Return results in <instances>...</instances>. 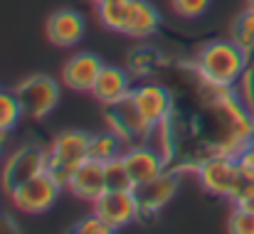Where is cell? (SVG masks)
<instances>
[{"instance_id": "obj_1", "label": "cell", "mask_w": 254, "mask_h": 234, "mask_svg": "<svg viewBox=\"0 0 254 234\" xmlns=\"http://www.w3.org/2000/svg\"><path fill=\"white\" fill-rule=\"evenodd\" d=\"M250 62V55L232 40H212L197 50L190 72L207 86L232 89L242 79Z\"/></svg>"}, {"instance_id": "obj_2", "label": "cell", "mask_w": 254, "mask_h": 234, "mask_svg": "<svg viewBox=\"0 0 254 234\" xmlns=\"http://www.w3.org/2000/svg\"><path fill=\"white\" fill-rule=\"evenodd\" d=\"M195 175H197V182L205 192L217 195V197H227L232 202L250 185V180L240 173L237 158L225 156V153H212L210 158H205L197 165Z\"/></svg>"}, {"instance_id": "obj_3", "label": "cell", "mask_w": 254, "mask_h": 234, "mask_svg": "<svg viewBox=\"0 0 254 234\" xmlns=\"http://www.w3.org/2000/svg\"><path fill=\"white\" fill-rule=\"evenodd\" d=\"M89 138L91 133L79 131V128H69L62 131L52 138V143L47 146V173L67 187L72 173L89 160Z\"/></svg>"}, {"instance_id": "obj_4", "label": "cell", "mask_w": 254, "mask_h": 234, "mask_svg": "<svg viewBox=\"0 0 254 234\" xmlns=\"http://www.w3.org/2000/svg\"><path fill=\"white\" fill-rule=\"evenodd\" d=\"M12 91H15L20 106H22V114L32 121L50 116L57 109L60 96H62L60 81H55L47 74H32V77L22 79Z\"/></svg>"}, {"instance_id": "obj_5", "label": "cell", "mask_w": 254, "mask_h": 234, "mask_svg": "<svg viewBox=\"0 0 254 234\" xmlns=\"http://www.w3.org/2000/svg\"><path fill=\"white\" fill-rule=\"evenodd\" d=\"M104 123L109 131H114L126 146H136V143H146L153 126L141 116V111L136 109L133 99L126 96L124 101L109 104L104 106Z\"/></svg>"}, {"instance_id": "obj_6", "label": "cell", "mask_w": 254, "mask_h": 234, "mask_svg": "<svg viewBox=\"0 0 254 234\" xmlns=\"http://www.w3.org/2000/svg\"><path fill=\"white\" fill-rule=\"evenodd\" d=\"M64 185H60L47 170L35 175L32 180L22 182L20 187H15L10 192V200L12 205L25 212V215H42L47 212L50 207H55V202L60 200V192H62Z\"/></svg>"}, {"instance_id": "obj_7", "label": "cell", "mask_w": 254, "mask_h": 234, "mask_svg": "<svg viewBox=\"0 0 254 234\" xmlns=\"http://www.w3.org/2000/svg\"><path fill=\"white\" fill-rule=\"evenodd\" d=\"M45 170H47V148L32 146V143L20 146L5 158V165H2V173H0L2 190L10 195L15 187H20L22 182L32 180L35 175H40Z\"/></svg>"}, {"instance_id": "obj_8", "label": "cell", "mask_w": 254, "mask_h": 234, "mask_svg": "<svg viewBox=\"0 0 254 234\" xmlns=\"http://www.w3.org/2000/svg\"><path fill=\"white\" fill-rule=\"evenodd\" d=\"M91 212L99 215L104 222H109L114 230H124L138 220L141 205H138L136 190H106L91 205Z\"/></svg>"}, {"instance_id": "obj_9", "label": "cell", "mask_w": 254, "mask_h": 234, "mask_svg": "<svg viewBox=\"0 0 254 234\" xmlns=\"http://www.w3.org/2000/svg\"><path fill=\"white\" fill-rule=\"evenodd\" d=\"M178 170L175 168H166L158 177L143 182L136 187V197H138V205H141V215L138 220H153L170 200L175 197L178 192Z\"/></svg>"}, {"instance_id": "obj_10", "label": "cell", "mask_w": 254, "mask_h": 234, "mask_svg": "<svg viewBox=\"0 0 254 234\" xmlns=\"http://www.w3.org/2000/svg\"><path fill=\"white\" fill-rule=\"evenodd\" d=\"M84 32H86L84 15L77 12V10H72V7L55 10L47 17V22H45V35H47L50 45L62 47V50L77 47L84 40Z\"/></svg>"}, {"instance_id": "obj_11", "label": "cell", "mask_w": 254, "mask_h": 234, "mask_svg": "<svg viewBox=\"0 0 254 234\" xmlns=\"http://www.w3.org/2000/svg\"><path fill=\"white\" fill-rule=\"evenodd\" d=\"M131 99H133L136 109L141 111V116L151 126H158L161 121H166L170 114L175 111L173 94L163 84H141V86H133Z\"/></svg>"}, {"instance_id": "obj_12", "label": "cell", "mask_w": 254, "mask_h": 234, "mask_svg": "<svg viewBox=\"0 0 254 234\" xmlns=\"http://www.w3.org/2000/svg\"><path fill=\"white\" fill-rule=\"evenodd\" d=\"M121 156H124V163H126L136 187L148 182V180H153V177H158L168 168L166 158L161 156L148 141L146 143H136V146H126V151Z\"/></svg>"}, {"instance_id": "obj_13", "label": "cell", "mask_w": 254, "mask_h": 234, "mask_svg": "<svg viewBox=\"0 0 254 234\" xmlns=\"http://www.w3.org/2000/svg\"><path fill=\"white\" fill-rule=\"evenodd\" d=\"M67 190H69L77 200L94 205V202L106 192L104 163L91 160V158H89L86 163H82V165L72 173V177H69V182H67Z\"/></svg>"}, {"instance_id": "obj_14", "label": "cell", "mask_w": 254, "mask_h": 234, "mask_svg": "<svg viewBox=\"0 0 254 234\" xmlns=\"http://www.w3.org/2000/svg\"><path fill=\"white\" fill-rule=\"evenodd\" d=\"M131 91H133L131 72H126L121 67H114V64H104L89 94L101 106H109V104H116V101H124L126 96H131Z\"/></svg>"}, {"instance_id": "obj_15", "label": "cell", "mask_w": 254, "mask_h": 234, "mask_svg": "<svg viewBox=\"0 0 254 234\" xmlns=\"http://www.w3.org/2000/svg\"><path fill=\"white\" fill-rule=\"evenodd\" d=\"M104 62L94 52H77L62 67V84L72 91H91Z\"/></svg>"}, {"instance_id": "obj_16", "label": "cell", "mask_w": 254, "mask_h": 234, "mask_svg": "<svg viewBox=\"0 0 254 234\" xmlns=\"http://www.w3.org/2000/svg\"><path fill=\"white\" fill-rule=\"evenodd\" d=\"M158 27H161V15L148 0H128V15L121 35L133 40H146L156 35Z\"/></svg>"}, {"instance_id": "obj_17", "label": "cell", "mask_w": 254, "mask_h": 234, "mask_svg": "<svg viewBox=\"0 0 254 234\" xmlns=\"http://www.w3.org/2000/svg\"><path fill=\"white\" fill-rule=\"evenodd\" d=\"M126 143L114 133V131H101V133H91L89 138V158L99 160V163H109L114 158L124 153Z\"/></svg>"}, {"instance_id": "obj_18", "label": "cell", "mask_w": 254, "mask_h": 234, "mask_svg": "<svg viewBox=\"0 0 254 234\" xmlns=\"http://www.w3.org/2000/svg\"><path fill=\"white\" fill-rule=\"evenodd\" d=\"M163 62H166V57L156 47H136L128 55V72L136 77H146V74H153Z\"/></svg>"}, {"instance_id": "obj_19", "label": "cell", "mask_w": 254, "mask_h": 234, "mask_svg": "<svg viewBox=\"0 0 254 234\" xmlns=\"http://www.w3.org/2000/svg\"><path fill=\"white\" fill-rule=\"evenodd\" d=\"M230 40L235 45H240L250 59H252V52H254V12L250 7H245L235 20H232V27H230Z\"/></svg>"}, {"instance_id": "obj_20", "label": "cell", "mask_w": 254, "mask_h": 234, "mask_svg": "<svg viewBox=\"0 0 254 234\" xmlns=\"http://www.w3.org/2000/svg\"><path fill=\"white\" fill-rule=\"evenodd\" d=\"M99 12V22L111 30V32H124L126 25V15H128V0H111V2H101L96 5Z\"/></svg>"}, {"instance_id": "obj_21", "label": "cell", "mask_w": 254, "mask_h": 234, "mask_svg": "<svg viewBox=\"0 0 254 234\" xmlns=\"http://www.w3.org/2000/svg\"><path fill=\"white\" fill-rule=\"evenodd\" d=\"M104 177H106V190H136L131 173L124 163V156L104 163Z\"/></svg>"}, {"instance_id": "obj_22", "label": "cell", "mask_w": 254, "mask_h": 234, "mask_svg": "<svg viewBox=\"0 0 254 234\" xmlns=\"http://www.w3.org/2000/svg\"><path fill=\"white\" fill-rule=\"evenodd\" d=\"M22 116H25V114H22V106H20L15 91L0 89V128L10 133V131L20 123Z\"/></svg>"}, {"instance_id": "obj_23", "label": "cell", "mask_w": 254, "mask_h": 234, "mask_svg": "<svg viewBox=\"0 0 254 234\" xmlns=\"http://www.w3.org/2000/svg\"><path fill=\"white\" fill-rule=\"evenodd\" d=\"M212 0H170V7L175 10L178 17H185V20H195V17H202L207 12Z\"/></svg>"}, {"instance_id": "obj_24", "label": "cell", "mask_w": 254, "mask_h": 234, "mask_svg": "<svg viewBox=\"0 0 254 234\" xmlns=\"http://www.w3.org/2000/svg\"><path fill=\"white\" fill-rule=\"evenodd\" d=\"M227 232L232 234H254V215L247 210L235 207L227 220Z\"/></svg>"}, {"instance_id": "obj_25", "label": "cell", "mask_w": 254, "mask_h": 234, "mask_svg": "<svg viewBox=\"0 0 254 234\" xmlns=\"http://www.w3.org/2000/svg\"><path fill=\"white\" fill-rule=\"evenodd\" d=\"M74 232L77 234H111L116 232L109 222H104L99 215H89V217H84L82 222H77V227H74Z\"/></svg>"}, {"instance_id": "obj_26", "label": "cell", "mask_w": 254, "mask_h": 234, "mask_svg": "<svg viewBox=\"0 0 254 234\" xmlns=\"http://www.w3.org/2000/svg\"><path fill=\"white\" fill-rule=\"evenodd\" d=\"M237 91H240V96H242V101L247 104V109L254 104V64L250 62V67L245 69V74L242 79L237 81Z\"/></svg>"}, {"instance_id": "obj_27", "label": "cell", "mask_w": 254, "mask_h": 234, "mask_svg": "<svg viewBox=\"0 0 254 234\" xmlns=\"http://www.w3.org/2000/svg\"><path fill=\"white\" fill-rule=\"evenodd\" d=\"M237 165H240V173H242L250 182H254V151L250 146L237 156Z\"/></svg>"}, {"instance_id": "obj_28", "label": "cell", "mask_w": 254, "mask_h": 234, "mask_svg": "<svg viewBox=\"0 0 254 234\" xmlns=\"http://www.w3.org/2000/svg\"><path fill=\"white\" fill-rule=\"evenodd\" d=\"M235 207L247 210V212H252V215H254V182H250V185L245 187V192L235 200Z\"/></svg>"}, {"instance_id": "obj_29", "label": "cell", "mask_w": 254, "mask_h": 234, "mask_svg": "<svg viewBox=\"0 0 254 234\" xmlns=\"http://www.w3.org/2000/svg\"><path fill=\"white\" fill-rule=\"evenodd\" d=\"M0 232H17V225L10 217H0Z\"/></svg>"}, {"instance_id": "obj_30", "label": "cell", "mask_w": 254, "mask_h": 234, "mask_svg": "<svg viewBox=\"0 0 254 234\" xmlns=\"http://www.w3.org/2000/svg\"><path fill=\"white\" fill-rule=\"evenodd\" d=\"M5 146H7V131H2V128H0V156H2Z\"/></svg>"}, {"instance_id": "obj_31", "label": "cell", "mask_w": 254, "mask_h": 234, "mask_svg": "<svg viewBox=\"0 0 254 234\" xmlns=\"http://www.w3.org/2000/svg\"><path fill=\"white\" fill-rule=\"evenodd\" d=\"M247 7H250V10L254 12V0H247Z\"/></svg>"}, {"instance_id": "obj_32", "label": "cell", "mask_w": 254, "mask_h": 234, "mask_svg": "<svg viewBox=\"0 0 254 234\" xmlns=\"http://www.w3.org/2000/svg\"><path fill=\"white\" fill-rule=\"evenodd\" d=\"M250 148H252V151H254V133H252V136H250Z\"/></svg>"}, {"instance_id": "obj_33", "label": "cell", "mask_w": 254, "mask_h": 234, "mask_svg": "<svg viewBox=\"0 0 254 234\" xmlns=\"http://www.w3.org/2000/svg\"><path fill=\"white\" fill-rule=\"evenodd\" d=\"M101 2H111V0H94V5H101Z\"/></svg>"}, {"instance_id": "obj_34", "label": "cell", "mask_w": 254, "mask_h": 234, "mask_svg": "<svg viewBox=\"0 0 254 234\" xmlns=\"http://www.w3.org/2000/svg\"><path fill=\"white\" fill-rule=\"evenodd\" d=\"M250 116H252V121H254V104L250 106Z\"/></svg>"}, {"instance_id": "obj_35", "label": "cell", "mask_w": 254, "mask_h": 234, "mask_svg": "<svg viewBox=\"0 0 254 234\" xmlns=\"http://www.w3.org/2000/svg\"><path fill=\"white\" fill-rule=\"evenodd\" d=\"M252 64H254V52H252Z\"/></svg>"}]
</instances>
